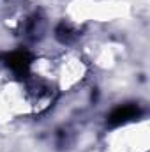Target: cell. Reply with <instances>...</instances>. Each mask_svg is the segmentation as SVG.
<instances>
[{"instance_id":"1","label":"cell","mask_w":150,"mask_h":152,"mask_svg":"<svg viewBox=\"0 0 150 152\" xmlns=\"http://www.w3.org/2000/svg\"><path fill=\"white\" fill-rule=\"evenodd\" d=\"M136 115H138V106H134V104H124V106L115 108L108 118H110L111 126H118V124H124V122L134 118Z\"/></svg>"},{"instance_id":"2","label":"cell","mask_w":150,"mask_h":152,"mask_svg":"<svg viewBox=\"0 0 150 152\" xmlns=\"http://www.w3.org/2000/svg\"><path fill=\"white\" fill-rule=\"evenodd\" d=\"M28 57H27V53H23V51H18V53H12L9 58H7V66L11 67V69H14L16 73H21V71H25L27 67H28Z\"/></svg>"}]
</instances>
